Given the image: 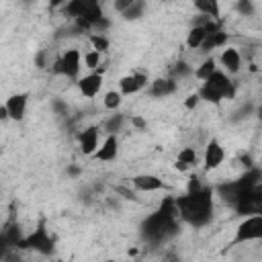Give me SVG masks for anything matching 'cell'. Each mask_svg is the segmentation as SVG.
I'll return each mask as SVG.
<instances>
[{"label":"cell","instance_id":"1","mask_svg":"<svg viewBox=\"0 0 262 262\" xmlns=\"http://www.w3.org/2000/svg\"><path fill=\"white\" fill-rule=\"evenodd\" d=\"M180 215L192 223V225H205L209 219H211V213H213V196L209 190H192L190 194H186L180 203Z\"/></svg>","mask_w":262,"mask_h":262},{"label":"cell","instance_id":"2","mask_svg":"<svg viewBox=\"0 0 262 262\" xmlns=\"http://www.w3.org/2000/svg\"><path fill=\"white\" fill-rule=\"evenodd\" d=\"M196 94H199V98L205 100V102L219 104L221 100H227V98L233 96V82H231V78H229L225 72H221V70L217 68L205 82L199 84Z\"/></svg>","mask_w":262,"mask_h":262},{"label":"cell","instance_id":"3","mask_svg":"<svg viewBox=\"0 0 262 262\" xmlns=\"http://www.w3.org/2000/svg\"><path fill=\"white\" fill-rule=\"evenodd\" d=\"M260 237H262V213H250L235 225L231 246L252 244V242H258Z\"/></svg>","mask_w":262,"mask_h":262},{"label":"cell","instance_id":"4","mask_svg":"<svg viewBox=\"0 0 262 262\" xmlns=\"http://www.w3.org/2000/svg\"><path fill=\"white\" fill-rule=\"evenodd\" d=\"M53 72L70 78V80H78L82 76V51L78 47H68L59 53V57L53 61Z\"/></svg>","mask_w":262,"mask_h":262},{"label":"cell","instance_id":"5","mask_svg":"<svg viewBox=\"0 0 262 262\" xmlns=\"http://www.w3.org/2000/svg\"><path fill=\"white\" fill-rule=\"evenodd\" d=\"M18 246L20 248H25V250H33V252H37V254H41V256H49V254H53V246H55V242H53V237L49 235V231H47V227L41 223L37 229H33L29 235H25L20 242H18Z\"/></svg>","mask_w":262,"mask_h":262},{"label":"cell","instance_id":"6","mask_svg":"<svg viewBox=\"0 0 262 262\" xmlns=\"http://www.w3.org/2000/svg\"><path fill=\"white\" fill-rule=\"evenodd\" d=\"M227 151L223 147V143L219 139H209L203 147V170L205 172H215L225 164Z\"/></svg>","mask_w":262,"mask_h":262},{"label":"cell","instance_id":"7","mask_svg":"<svg viewBox=\"0 0 262 262\" xmlns=\"http://www.w3.org/2000/svg\"><path fill=\"white\" fill-rule=\"evenodd\" d=\"M217 63H219L217 68H219L221 72H225V74L231 78V76L239 74L242 68H244L242 51H239L235 45H225V47H221V53H219V57H217Z\"/></svg>","mask_w":262,"mask_h":262},{"label":"cell","instance_id":"8","mask_svg":"<svg viewBox=\"0 0 262 262\" xmlns=\"http://www.w3.org/2000/svg\"><path fill=\"white\" fill-rule=\"evenodd\" d=\"M147 84H149V76L141 70H133V72L119 78V92L123 94V98L125 96H135L141 90H145Z\"/></svg>","mask_w":262,"mask_h":262},{"label":"cell","instance_id":"9","mask_svg":"<svg viewBox=\"0 0 262 262\" xmlns=\"http://www.w3.org/2000/svg\"><path fill=\"white\" fill-rule=\"evenodd\" d=\"M102 84H104V74H102V70H98V72H88V74H84V76H80V78L76 80V88H78L80 96H84V98H88V100H92L94 96L100 94Z\"/></svg>","mask_w":262,"mask_h":262},{"label":"cell","instance_id":"10","mask_svg":"<svg viewBox=\"0 0 262 262\" xmlns=\"http://www.w3.org/2000/svg\"><path fill=\"white\" fill-rule=\"evenodd\" d=\"M100 139H102L100 127H98V125H88V127H84V129L78 133V147H80V151H82L84 156L92 158L94 151H96L98 145H100Z\"/></svg>","mask_w":262,"mask_h":262},{"label":"cell","instance_id":"11","mask_svg":"<svg viewBox=\"0 0 262 262\" xmlns=\"http://www.w3.org/2000/svg\"><path fill=\"white\" fill-rule=\"evenodd\" d=\"M4 108L8 113V121L20 123L27 117V108H29V94L27 92H14L4 100Z\"/></svg>","mask_w":262,"mask_h":262},{"label":"cell","instance_id":"12","mask_svg":"<svg viewBox=\"0 0 262 262\" xmlns=\"http://www.w3.org/2000/svg\"><path fill=\"white\" fill-rule=\"evenodd\" d=\"M119 151H121V141H119V135H104L100 139V145L98 149L94 151V160L96 162H102V164H111L119 158Z\"/></svg>","mask_w":262,"mask_h":262},{"label":"cell","instance_id":"13","mask_svg":"<svg viewBox=\"0 0 262 262\" xmlns=\"http://www.w3.org/2000/svg\"><path fill=\"white\" fill-rule=\"evenodd\" d=\"M131 186L137 190V192H160L166 188V180L158 174H149V172H143V174H135L131 178Z\"/></svg>","mask_w":262,"mask_h":262},{"label":"cell","instance_id":"14","mask_svg":"<svg viewBox=\"0 0 262 262\" xmlns=\"http://www.w3.org/2000/svg\"><path fill=\"white\" fill-rule=\"evenodd\" d=\"M147 94L154 98H168L178 90V82L174 78H156L147 84Z\"/></svg>","mask_w":262,"mask_h":262},{"label":"cell","instance_id":"15","mask_svg":"<svg viewBox=\"0 0 262 262\" xmlns=\"http://www.w3.org/2000/svg\"><path fill=\"white\" fill-rule=\"evenodd\" d=\"M205 20H209V18H201L199 23H194L190 29H188V33H186V47L188 49H201L203 47V43H205V39H207V29H205Z\"/></svg>","mask_w":262,"mask_h":262},{"label":"cell","instance_id":"16","mask_svg":"<svg viewBox=\"0 0 262 262\" xmlns=\"http://www.w3.org/2000/svg\"><path fill=\"white\" fill-rule=\"evenodd\" d=\"M199 164V154L194 147H182L176 156V162H174V168L180 170V172H188L190 168H194Z\"/></svg>","mask_w":262,"mask_h":262},{"label":"cell","instance_id":"17","mask_svg":"<svg viewBox=\"0 0 262 262\" xmlns=\"http://www.w3.org/2000/svg\"><path fill=\"white\" fill-rule=\"evenodd\" d=\"M125 115L123 113H111L98 127H100V131L104 133V135H119L121 133V129H123V125H125Z\"/></svg>","mask_w":262,"mask_h":262},{"label":"cell","instance_id":"18","mask_svg":"<svg viewBox=\"0 0 262 262\" xmlns=\"http://www.w3.org/2000/svg\"><path fill=\"white\" fill-rule=\"evenodd\" d=\"M194 10L199 12V16L209 20H217L221 16V4L215 0H199L194 2Z\"/></svg>","mask_w":262,"mask_h":262},{"label":"cell","instance_id":"19","mask_svg":"<svg viewBox=\"0 0 262 262\" xmlns=\"http://www.w3.org/2000/svg\"><path fill=\"white\" fill-rule=\"evenodd\" d=\"M123 102H125V98H123V94L119 92V90H106L104 94H102V106L108 111V113H119L121 111V106H123Z\"/></svg>","mask_w":262,"mask_h":262},{"label":"cell","instance_id":"20","mask_svg":"<svg viewBox=\"0 0 262 262\" xmlns=\"http://www.w3.org/2000/svg\"><path fill=\"white\" fill-rule=\"evenodd\" d=\"M215 70H217V59H215L213 55H209V57H205V59L201 61V66H196V70H194V78L201 80V82H205Z\"/></svg>","mask_w":262,"mask_h":262},{"label":"cell","instance_id":"21","mask_svg":"<svg viewBox=\"0 0 262 262\" xmlns=\"http://www.w3.org/2000/svg\"><path fill=\"white\" fill-rule=\"evenodd\" d=\"M100 63H102V53H98L94 49L82 51V68H86L88 72H98Z\"/></svg>","mask_w":262,"mask_h":262},{"label":"cell","instance_id":"22","mask_svg":"<svg viewBox=\"0 0 262 262\" xmlns=\"http://www.w3.org/2000/svg\"><path fill=\"white\" fill-rule=\"evenodd\" d=\"M143 10H145V2L131 0V4L121 12V16H123L125 20H137L139 16H143Z\"/></svg>","mask_w":262,"mask_h":262},{"label":"cell","instance_id":"23","mask_svg":"<svg viewBox=\"0 0 262 262\" xmlns=\"http://www.w3.org/2000/svg\"><path fill=\"white\" fill-rule=\"evenodd\" d=\"M90 45H92L90 49H94L98 53H106L108 47H111V39L104 33H92L90 35Z\"/></svg>","mask_w":262,"mask_h":262},{"label":"cell","instance_id":"24","mask_svg":"<svg viewBox=\"0 0 262 262\" xmlns=\"http://www.w3.org/2000/svg\"><path fill=\"white\" fill-rule=\"evenodd\" d=\"M256 4L252 2V0H237L235 4H233V10L239 14V16H254L256 14Z\"/></svg>","mask_w":262,"mask_h":262},{"label":"cell","instance_id":"25","mask_svg":"<svg viewBox=\"0 0 262 262\" xmlns=\"http://www.w3.org/2000/svg\"><path fill=\"white\" fill-rule=\"evenodd\" d=\"M199 102H201L199 94H196V92H192V94H188V96L184 98V102H182V104H184V108H186V111H194V108L199 106Z\"/></svg>","mask_w":262,"mask_h":262},{"label":"cell","instance_id":"26","mask_svg":"<svg viewBox=\"0 0 262 262\" xmlns=\"http://www.w3.org/2000/svg\"><path fill=\"white\" fill-rule=\"evenodd\" d=\"M129 121H131V125H135L137 129H145V127H147V121H145V119H141L139 115H131V119H129Z\"/></svg>","mask_w":262,"mask_h":262},{"label":"cell","instance_id":"27","mask_svg":"<svg viewBox=\"0 0 262 262\" xmlns=\"http://www.w3.org/2000/svg\"><path fill=\"white\" fill-rule=\"evenodd\" d=\"M0 121H8V113H6V108H4V102L0 104Z\"/></svg>","mask_w":262,"mask_h":262},{"label":"cell","instance_id":"28","mask_svg":"<svg viewBox=\"0 0 262 262\" xmlns=\"http://www.w3.org/2000/svg\"><path fill=\"white\" fill-rule=\"evenodd\" d=\"M104 262H119V260H115V258H106Z\"/></svg>","mask_w":262,"mask_h":262},{"label":"cell","instance_id":"29","mask_svg":"<svg viewBox=\"0 0 262 262\" xmlns=\"http://www.w3.org/2000/svg\"><path fill=\"white\" fill-rule=\"evenodd\" d=\"M51 262H57V260H51Z\"/></svg>","mask_w":262,"mask_h":262}]
</instances>
